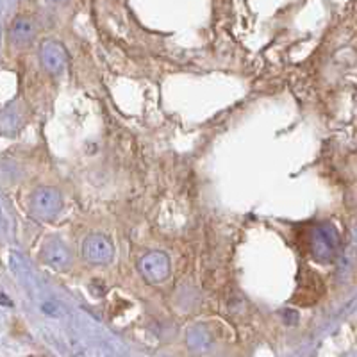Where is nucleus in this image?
I'll list each match as a JSON object with an SVG mask.
<instances>
[{
    "label": "nucleus",
    "mask_w": 357,
    "mask_h": 357,
    "mask_svg": "<svg viewBox=\"0 0 357 357\" xmlns=\"http://www.w3.org/2000/svg\"><path fill=\"white\" fill-rule=\"evenodd\" d=\"M0 305H6V307H13V302L9 301L4 293H0Z\"/></svg>",
    "instance_id": "f03ea898"
},
{
    "label": "nucleus",
    "mask_w": 357,
    "mask_h": 357,
    "mask_svg": "<svg viewBox=\"0 0 357 357\" xmlns=\"http://www.w3.org/2000/svg\"><path fill=\"white\" fill-rule=\"evenodd\" d=\"M54 2H61V0H54Z\"/></svg>",
    "instance_id": "7ed1b4c3"
},
{
    "label": "nucleus",
    "mask_w": 357,
    "mask_h": 357,
    "mask_svg": "<svg viewBox=\"0 0 357 357\" xmlns=\"http://www.w3.org/2000/svg\"><path fill=\"white\" fill-rule=\"evenodd\" d=\"M31 34H33V27H31V24H29L27 20H17L15 24H13V29H11L13 40H17V41L27 40Z\"/></svg>",
    "instance_id": "f257e3e1"
}]
</instances>
